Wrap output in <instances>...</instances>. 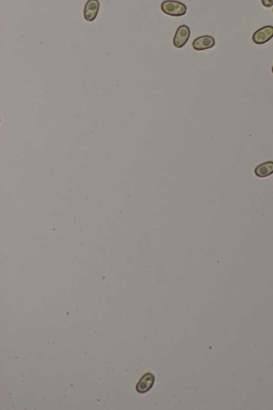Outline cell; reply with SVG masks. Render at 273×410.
Returning <instances> with one entry per match:
<instances>
[{
  "label": "cell",
  "mask_w": 273,
  "mask_h": 410,
  "mask_svg": "<svg viewBox=\"0 0 273 410\" xmlns=\"http://www.w3.org/2000/svg\"><path fill=\"white\" fill-rule=\"evenodd\" d=\"M272 72H273V68H272Z\"/></svg>",
  "instance_id": "obj_9"
},
{
  "label": "cell",
  "mask_w": 273,
  "mask_h": 410,
  "mask_svg": "<svg viewBox=\"0 0 273 410\" xmlns=\"http://www.w3.org/2000/svg\"></svg>",
  "instance_id": "obj_10"
},
{
  "label": "cell",
  "mask_w": 273,
  "mask_h": 410,
  "mask_svg": "<svg viewBox=\"0 0 273 410\" xmlns=\"http://www.w3.org/2000/svg\"><path fill=\"white\" fill-rule=\"evenodd\" d=\"M273 38V26H265L254 33L252 41L258 45L266 44Z\"/></svg>",
  "instance_id": "obj_3"
},
{
  "label": "cell",
  "mask_w": 273,
  "mask_h": 410,
  "mask_svg": "<svg viewBox=\"0 0 273 410\" xmlns=\"http://www.w3.org/2000/svg\"><path fill=\"white\" fill-rule=\"evenodd\" d=\"M262 4L265 7H271L273 6V0H261Z\"/></svg>",
  "instance_id": "obj_8"
},
{
  "label": "cell",
  "mask_w": 273,
  "mask_h": 410,
  "mask_svg": "<svg viewBox=\"0 0 273 410\" xmlns=\"http://www.w3.org/2000/svg\"><path fill=\"white\" fill-rule=\"evenodd\" d=\"M155 382V376L151 373H145L136 384V390L139 393H146L151 389Z\"/></svg>",
  "instance_id": "obj_6"
},
{
  "label": "cell",
  "mask_w": 273,
  "mask_h": 410,
  "mask_svg": "<svg viewBox=\"0 0 273 410\" xmlns=\"http://www.w3.org/2000/svg\"><path fill=\"white\" fill-rule=\"evenodd\" d=\"M99 7L100 4L99 0H88L83 10V16L85 20L88 22L94 21L98 16Z\"/></svg>",
  "instance_id": "obj_4"
},
{
  "label": "cell",
  "mask_w": 273,
  "mask_h": 410,
  "mask_svg": "<svg viewBox=\"0 0 273 410\" xmlns=\"http://www.w3.org/2000/svg\"><path fill=\"white\" fill-rule=\"evenodd\" d=\"M190 29L186 25H181L177 28L175 36L173 39V45L176 48H181L185 46L190 38Z\"/></svg>",
  "instance_id": "obj_2"
},
{
  "label": "cell",
  "mask_w": 273,
  "mask_h": 410,
  "mask_svg": "<svg viewBox=\"0 0 273 410\" xmlns=\"http://www.w3.org/2000/svg\"><path fill=\"white\" fill-rule=\"evenodd\" d=\"M161 10L166 15L179 17L184 16L188 8L184 3L176 0H165L161 3Z\"/></svg>",
  "instance_id": "obj_1"
},
{
  "label": "cell",
  "mask_w": 273,
  "mask_h": 410,
  "mask_svg": "<svg viewBox=\"0 0 273 410\" xmlns=\"http://www.w3.org/2000/svg\"><path fill=\"white\" fill-rule=\"evenodd\" d=\"M216 44L215 39L210 35H203L198 37L193 41V48L196 51L208 50L213 48Z\"/></svg>",
  "instance_id": "obj_5"
},
{
  "label": "cell",
  "mask_w": 273,
  "mask_h": 410,
  "mask_svg": "<svg viewBox=\"0 0 273 410\" xmlns=\"http://www.w3.org/2000/svg\"><path fill=\"white\" fill-rule=\"evenodd\" d=\"M255 174L260 178H265L273 174V162L268 161L256 166L255 168Z\"/></svg>",
  "instance_id": "obj_7"
}]
</instances>
